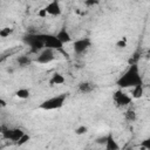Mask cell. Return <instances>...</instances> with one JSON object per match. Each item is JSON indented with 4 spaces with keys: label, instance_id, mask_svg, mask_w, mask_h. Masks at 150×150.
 Instances as JSON below:
<instances>
[{
    "label": "cell",
    "instance_id": "obj_5",
    "mask_svg": "<svg viewBox=\"0 0 150 150\" xmlns=\"http://www.w3.org/2000/svg\"><path fill=\"white\" fill-rule=\"evenodd\" d=\"M112 101L117 107L124 108V107H128L131 104V96L125 94L123 91V89H118L112 94Z\"/></svg>",
    "mask_w": 150,
    "mask_h": 150
},
{
    "label": "cell",
    "instance_id": "obj_8",
    "mask_svg": "<svg viewBox=\"0 0 150 150\" xmlns=\"http://www.w3.org/2000/svg\"><path fill=\"white\" fill-rule=\"evenodd\" d=\"M55 59V52L53 49L45 48L43 50L40 52V54L36 57V62L39 63H49Z\"/></svg>",
    "mask_w": 150,
    "mask_h": 150
},
{
    "label": "cell",
    "instance_id": "obj_12",
    "mask_svg": "<svg viewBox=\"0 0 150 150\" xmlns=\"http://www.w3.org/2000/svg\"><path fill=\"white\" fill-rule=\"evenodd\" d=\"M95 88H96V86L91 82H81L79 84V90L83 94H89V93L94 91Z\"/></svg>",
    "mask_w": 150,
    "mask_h": 150
},
{
    "label": "cell",
    "instance_id": "obj_25",
    "mask_svg": "<svg viewBox=\"0 0 150 150\" xmlns=\"http://www.w3.org/2000/svg\"><path fill=\"white\" fill-rule=\"evenodd\" d=\"M125 150H132V149H131V148H128V149H125Z\"/></svg>",
    "mask_w": 150,
    "mask_h": 150
},
{
    "label": "cell",
    "instance_id": "obj_14",
    "mask_svg": "<svg viewBox=\"0 0 150 150\" xmlns=\"http://www.w3.org/2000/svg\"><path fill=\"white\" fill-rule=\"evenodd\" d=\"M15 96L21 98V100H26V98H28L30 96V90L27 89V88H20V89H18L15 91Z\"/></svg>",
    "mask_w": 150,
    "mask_h": 150
},
{
    "label": "cell",
    "instance_id": "obj_13",
    "mask_svg": "<svg viewBox=\"0 0 150 150\" xmlns=\"http://www.w3.org/2000/svg\"><path fill=\"white\" fill-rule=\"evenodd\" d=\"M64 81L66 80H64L63 75H61L60 73H54L49 80V83L50 84H62V83H64Z\"/></svg>",
    "mask_w": 150,
    "mask_h": 150
},
{
    "label": "cell",
    "instance_id": "obj_11",
    "mask_svg": "<svg viewBox=\"0 0 150 150\" xmlns=\"http://www.w3.org/2000/svg\"><path fill=\"white\" fill-rule=\"evenodd\" d=\"M56 38L64 45V43H68V42H70L71 41V36L69 35V33L67 32V29L64 28V27H62L59 32H57V34H56Z\"/></svg>",
    "mask_w": 150,
    "mask_h": 150
},
{
    "label": "cell",
    "instance_id": "obj_10",
    "mask_svg": "<svg viewBox=\"0 0 150 150\" xmlns=\"http://www.w3.org/2000/svg\"><path fill=\"white\" fill-rule=\"evenodd\" d=\"M104 143H105V150H120V145L115 141L112 132H109L107 135V137L104 138Z\"/></svg>",
    "mask_w": 150,
    "mask_h": 150
},
{
    "label": "cell",
    "instance_id": "obj_1",
    "mask_svg": "<svg viewBox=\"0 0 150 150\" xmlns=\"http://www.w3.org/2000/svg\"><path fill=\"white\" fill-rule=\"evenodd\" d=\"M116 84L120 87V89L124 88H135L139 84H143V80L139 73V68L136 63H132L129 66V68L124 71V74L117 80Z\"/></svg>",
    "mask_w": 150,
    "mask_h": 150
},
{
    "label": "cell",
    "instance_id": "obj_2",
    "mask_svg": "<svg viewBox=\"0 0 150 150\" xmlns=\"http://www.w3.org/2000/svg\"><path fill=\"white\" fill-rule=\"evenodd\" d=\"M66 97L67 95L66 94H60V95H56V96H53L46 101H43L41 104H40V109H43V110H54V109H59L63 105L64 101H66Z\"/></svg>",
    "mask_w": 150,
    "mask_h": 150
},
{
    "label": "cell",
    "instance_id": "obj_3",
    "mask_svg": "<svg viewBox=\"0 0 150 150\" xmlns=\"http://www.w3.org/2000/svg\"><path fill=\"white\" fill-rule=\"evenodd\" d=\"M23 40L30 47V49L33 52H38V50H43L45 49V42H43L42 34H28L27 36H25Z\"/></svg>",
    "mask_w": 150,
    "mask_h": 150
},
{
    "label": "cell",
    "instance_id": "obj_22",
    "mask_svg": "<svg viewBox=\"0 0 150 150\" xmlns=\"http://www.w3.org/2000/svg\"><path fill=\"white\" fill-rule=\"evenodd\" d=\"M38 16H40V18H47V16H48V14H47V11L45 9V7L38 11Z\"/></svg>",
    "mask_w": 150,
    "mask_h": 150
},
{
    "label": "cell",
    "instance_id": "obj_6",
    "mask_svg": "<svg viewBox=\"0 0 150 150\" xmlns=\"http://www.w3.org/2000/svg\"><path fill=\"white\" fill-rule=\"evenodd\" d=\"M90 46H91V40L89 38H81L73 42V49L76 55L84 53Z\"/></svg>",
    "mask_w": 150,
    "mask_h": 150
},
{
    "label": "cell",
    "instance_id": "obj_20",
    "mask_svg": "<svg viewBox=\"0 0 150 150\" xmlns=\"http://www.w3.org/2000/svg\"><path fill=\"white\" fill-rule=\"evenodd\" d=\"M141 146L144 148V149H146V150H150V136L148 138H145L144 141L141 142Z\"/></svg>",
    "mask_w": 150,
    "mask_h": 150
},
{
    "label": "cell",
    "instance_id": "obj_9",
    "mask_svg": "<svg viewBox=\"0 0 150 150\" xmlns=\"http://www.w3.org/2000/svg\"><path fill=\"white\" fill-rule=\"evenodd\" d=\"M45 9L47 11V14L50 15V16H59L61 14V12H62L59 1H52V2H49L45 7Z\"/></svg>",
    "mask_w": 150,
    "mask_h": 150
},
{
    "label": "cell",
    "instance_id": "obj_15",
    "mask_svg": "<svg viewBox=\"0 0 150 150\" xmlns=\"http://www.w3.org/2000/svg\"><path fill=\"white\" fill-rule=\"evenodd\" d=\"M144 94V86L143 84H139L137 87H135L132 89V93H131V97L134 98H141Z\"/></svg>",
    "mask_w": 150,
    "mask_h": 150
},
{
    "label": "cell",
    "instance_id": "obj_23",
    "mask_svg": "<svg viewBox=\"0 0 150 150\" xmlns=\"http://www.w3.org/2000/svg\"><path fill=\"white\" fill-rule=\"evenodd\" d=\"M28 139H29V136L25 134V136H23V137H22V138H21V139H20L19 142H18V144H19V145H21V144H23V143H26V142H27Z\"/></svg>",
    "mask_w": 150,
    "mask_h": 150
},
{
    "label": "cell",
    "instance_id": "obj_24",
    "mask_svg": "<svg viewBox=\"0 0 150 150\" xmlns=\"http://www.w3.org/2000/svg\"><path fill=\"white\" fill-rule=\"evenodd\" d=\"M84 4L86 5H95V4H97V1H86Z\"/></svg>",
    "mask_w": 150,
    "mask_h": 150
},
{
    "label": "cell",
    "instance_id": "obj_7",
    "mask_svg": "<svg viewBox=\"0 0 150 150\" xmlns=\"http://www.w3.org/2000/svg\"><path fill=\"white\" fill-rule=\"evenodd\" d=\"M2 135L5 138L7 139H11L15 143H18L23 136H25V132L21 130V129H18V128H14V129H8V130H4L2 131Z\"/></svg>",
    "mask_w": 150,
    "mask_h": 150
},
{
    "label": "cell",
    "instance_id": "obj_21",
    "mask_svg": "<svg viewBox=\"0 0 150 150\" xmlns=\"http://www.w3.org/2000/svg\"><path fill=\"white\" fill-rule=\"evenodd\" d=\"M87 130H88V128H87L86 125H81L80 128H77V129L75 130V134H76V135H83V134L87 132Z\"/></svg>",
    "mask_w": 150,
    "mask_h": 150
},
{
    "label": "cell",
    "instance_id": "obj_17",
    "mask_svg": "<svg viewBox=\"0 0 150 150\" xmlns=\"http://www.w3.org/2000/svg\"><path fill=\"white\" fill-rule=\"evenodd\" d=\"M18 63L21 67H26L30 63V59L28 56H20V57H18Z\"/></svg>",
    "mask_w": 150,
    "mask_h": 150
},
{
    "label": "cell",
    "instance_id": "obj_19",
    "mask_svg": "<svg viewBox=\"0 0 150 150\" xmlns=\"http://www.w3.org/2000/svg\"><path fill=\"white\" fill-rule=\"evenodd\" d=\"M127 42H128V39L124 36V38L120 39V40L116 42V47H117V48H124V47H127Z\"/></svg>",
    "mask_w": 150,
    "mask_h": 150
},
{
    "label": "cell",
    "instance_id": "obj_18",
    "mask_svg": "<svg viewBox=\"0 0 150 150\" xmlns=\"http://www.w3.org/2000/svg\"><path fill=\"white\" fill-rule=\"evenodd\" d=\"M12 33H13V28L5 27V28H1V30H0V36H1V38H7V36H9Z\"/></svg>",
    "mask_w": 150,
    "mask_h": 150
},
{
    "label": "cell",
    "instance_id": "obj_4",
    "mask_svg": "<svg viewBox=\"0 0 150 150\" xmlns=\"http://www.w3.org/2000/svg\"><path fill=\"white\" fill-rule=\"evenodd\" d=\"M42 38H43V42H45V48L63 52V43L56 38V35L42 34ZM63 53H64V52H63Z\"/></svg>",
    "mask_w": 150,
    "mask_h": 150
},
{
    "label": "cell",
    "instance_id": "obj_16",
    "mask_svg": "<svg viewBox=\"0 0 150 150\" xmlns=\"http://www.w3.org/2000/svg\"><path fill=\"white\" fill-rule=\"evenodd\" d=\"M124 118H125L128 122H135V121H136V118H137L136 111H135L132 108H129V109L124 112Z\"/></svg>",
    "mask_w": 150,
    "mask_h": 150
}]
</instances>
